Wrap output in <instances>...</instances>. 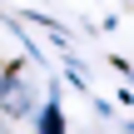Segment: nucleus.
Instances as JSON below:
<instances>
[{"label":"nucleus","mask_w":134,"mask_h":134,"mask_svg":"<svg viewBox=\"0 0 134 134\" xmlns=\"http://www.w3.org/2000/svg\"><path fill=\"white\" fill-rule=\"evenodd\" d=\"M0 109L5 114H30V90L10 75H0Z\"/></svg>","instance_id":"1"}]
</instances>
